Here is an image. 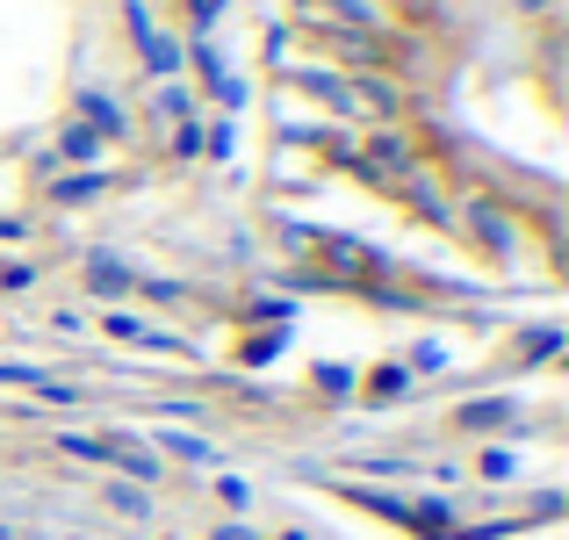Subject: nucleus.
I'll return each mask as SVG.
<instances>
[{
  "label": "nucleus",
  "instance_id": "nucleus-1",
  "mask_svg": "<svg viewBox=\"0 0 569 540\" xmlns=\"http://www.w3.org/2000/svg\"><path fill=\"white\" fill-rule=\"evenodd\" d=\"M130 29H138V51H144V66H152V72H173V66H181V43H173V37H159V29H152V14H144L138 0H130Z\"/></svg>",
  "mask_w": 569,
  "mask_h": 540
},
{
  "label": "nucleus",
  "instance_id": "nucleus-2",
  "mask_svg": "<svg viewBox=\"0 0 569 540\" xmlns=\"http://www.w3.org/2000/svg\"><path fill=\"white\" fill-rule=\"evenodd\" d=\"M109 504H116V512H130V519H144V512H152V498H144L138 483H109Z\"/></svg>",
  "mask_w": 569,
  "mask_h": 540
},
{
  "label": "nucleus",
  "instance_id": "nucleus-3",
  "mask_svg": "<svg viewBox=\"0 0 569 540\" xmlns=\"http://www.w3.org/2000/svg\"><path fill=\"white\" fill-rule=\"evenodd\" d=\"M94 152H101L94 130H66V159H94Z\"/></svg>",
  "mask_w": 569,
  "mask_h": 540
},
{
  "label": "nucleus",
  "instance_id": "nucleus-4",
  "mask_svg": "<svg viewBox=\"0 0 569 540\" xmlns=\"http://www.w3.org/2000/svg\"><path fill=\"white\" fill-rule=\"evenodd\" d=\"M217 540H252V527H238V519H231V527H217Z\"/></svg>",
  "mask_w": 569,
  "mask_h": 540
},
{
  "label": "nucleus",
  "instance_id": "nucleus-5",
  "mask_svg": "<svg viewBox=\"0 0 569 540\" xmlns=\"http://www.w3.org/2000/svg\"><path fill=\"white\" fill-rule=\"evenodd\" d=\"M274 540H310V533H303V527H289V533H274Z\"/></svg>",
  "mask_w": 569,
  "mask_h": 540
}]
</instances>
